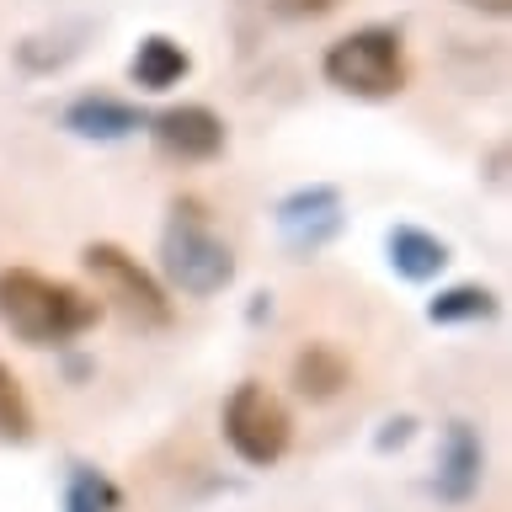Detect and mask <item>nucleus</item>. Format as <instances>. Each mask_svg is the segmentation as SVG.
I'll use <instances>...</instances> for the list:
<instances>
[{
  "label": "nucleus",
  "instance_id": "15",
  "mask_svg": "<svg viewBox=\"0 0 512 512\" xmlns=\"http://www.w3.org/2000/svg\"><path fill=\"white\" fill-rule=\"evenodd\" d=\"M27 411H22V390H16V379L0 368V432H22Z\"/></svg>",
  "mask_w": 512,
  "mask_h": 512
},
{
  "label": "nucleus",
  "instance_id": "13",
  "mask_svg": "<svg viewBox=\"0 0 512 512\" xmlns=\"http://www.w3.org/2000/svg\"><path fill=\"white\" fill-rule=\"evenodd\" d=\"M491 315H496V294H491V288H480V283L443 288V294L427 304L432 326H459V320H491Z\"/></svg>",
  "mask_w": 512,
  "mask_h": 512
},
{
  "label": "nucleus",
  "instance_id": "8",
  "mask_svg": "<svg viewBox=\"0 0 512 512\" xmlns=\"http://www.w3.org/2000/svg\"><path fill=\"white\" fill-rule=\"evenodd\" d=\"M336 214H342V198H336V187H304L294 198L278 203V224L283 235L294 240V246H320L331 230H336Z\"/></svg>",
  "mask_w": 512,
  "mask_h": 512
},
{
  "label": "nucleus",
  "instance_id": "5",
  "mask_svg": "<svg viewBox=\"0 0 512 512\" xmlns=\"http://www.w3.org/2000/svg\"><path fill=\"white\" fill-rule=\"evenodd\" d=\"M80 262H86V272L96 278V288H102V294L118 304L128 320H139V326H166V320H171V304H166V294H160V283H155L123 246L96 240V246H86V256H80Z\"/></svg>",
  "mask_w": 512,
  "mask_h": 512
},
{
  "label": "nucleus",
  "instance_id": "1",
  "mask_svg": "<svg viewBox=\"0 0 512 512\" xmlns=\"http://www.w3.org/2000/svg\"><path fill=\"white\" fill-rule=\"evenodd\" d=\"M102 304L80 294L75 283L43 278L32 267H6L0 272V326L22 336L27 347H59L70 336L91 331Z\"/></svg>",
  "mask_w": 512,
  "mask_h": 512
},
{
  "label": "nucleus",
  "instance_id": "10",
  "mask_svg": "<svg viewBox=\"0 0 512 512\" xmlns=\"http://www.w3.org/2000/svg\"><path fill=\"white\" fill-rule=\"evenodd\" d=\"M187 70H192L187 48L176 38H160V32H155V38H144L134 48V59H128V75H134V86H144V91H171Z\"/></svg>",
  "mask_w": 512,
  "mask_h": 512
},
{
  "label": "nucleus",
  "instance_id": "3",
  "mask_svg": "<svg viewBox=\"0 0 512 512\" xmlns=\"http://www.w3.org/2000/svg\"><path fill=\"white\" fill-rule=\"evenodd\" d=\"M160 256H166V278L192 299L219 294V288H230V278H235L230 246H224L203 219L182 214V208H176L171 230H166V240H160Z\"/></svg>",
  "mask_w": 512,
  "mask_h": 512
},
{
  "label": "nucleus",
  "instance_id": "11",
  "mask_svg": "<svg viewBox=\"0 0 512 512\" xmlns=\"http://www.w3.org/2000/svg\"><path fill=\"white\" fill-rule=\"evenodd\" d=\"M390 262H395L400 278L427 283V278H438V272L448 267V246L438 235L416 230V224H400V230H390Z\"/></svg>",
  "mask_w": 512,
  "mask_h": 512
},
{
  "label": "nucleus",
  "instance_id": "14",
  "mask_svg": "<svg viewBox=\"0 0 512 512\" xmlns=\"http://www.w3.org/2000/svg\"><path fill=\"white\" fill-rule=\"evenodd\" d=\"M112 507V486L102 475H91V470H80L70 480V512H107Z\"/></svg>",
  "mask_w": 512,
  "mask_h": 512
},
{
  "label": "nucleus",
  "instance_id": "9",
  "mask_svg": "<svg viewBox=\"0 0 512 512\" xmlns=\"http://www.w3.org/2000/svg\"><path fill=\"white\" fill-rule=\"evenodd\" d=\"M64 128L75 139H128L134 128H144V118L118 96H80L64 107Z\"/></svg>",
  "mask_w": 512,
  "mask_h": 512
},
{
  "label": "nucleus",
  "instance_id": "4",
  "mask_svg": "<svg viewBox=\"0 0 512 512\" xmlns=\"http://www.w3.org/2000/svg\"><path fill=\"white\" fill-rule=\"evenodd\" d=\"M288 432H294V422H288L283 400L272 390H262V384H240V390L224 400V438H230V448L246 464H256V470H267V464L283 459Z\"/></svg>",
  "mask_w": 512,
  "mask_h": 512
},
{
  "label": "nucleus",
  "instance_id": "6",
  "mask_svg": "<svg viewBox=\"0 0 512 512\" xmlns=\"http://www.w3.org/2000/svg\"><path fill=\"white\" fill-rule=\"evenodd\" d=\"M150 134H155V144H160L171 160H214V155L224 150V123H219V112H208V107H198V102L166 107L160 118H150Z\"/></svg>",
  "mask_w": 512,
  "mask_h": 512
},
{
  "label": "nucleus",
  "instance_id": "16",
  "mask_svg": "<svg viewBox=\"0 0 512 512\" xmlns=\"http://www.w3.org/2000/svg\"><path fill=\"white\" fill-rule=\"evenodd\" d=\"M459 6H470V11H486V16H507V11H512V0H459Z\"/></svg>",
  "mask_w": 512,
  "mask_h": 512
},
{
  "label": "nucleus",
  "instance_id": "7",
  "mask_svg": "<svg viewBox=\"0 0 512 512\" xmlns=\"http://www.w3.org/2000/svg\"><path fill=\"white\" fill-rule=\"evenodd\" d=\"M480 470H486V448H480L470 422H454L443 432V459H438V496L443 502H470L480 491Z\"/></svg>",
  "mask_w": 512,
  "mask_h": 512
},
{
  "label": "nucleus",
  "instance_id": "12",
  "mask_svg": "<svg viewBox=\"0 0 512 512\" xmlns=\"http://www.w3.org/2000/svg\"><path fill=\"white\" fill-rule=\"evenodd\" d=\"M347 374H352L347 358L326 342H310L294 363V384H299V395H310V400H331L347 384Z\"/></svg>",
  "mask_w": 512,
  "mask_h": 512
},
{
  "label": "nucleus",
  "instance_id": "2",
  "mask_svg": "<svg viewBox=\"0 0 512 512\" xmlns=\"http://www.w3.org/2000/svg\"><path fill=\"white\" fill-rule=\"evenodd\" d=\"M320 70H326V80L336 91L379 102V96H395L406 86V48H400L395 27H358L326 48Z\"/></svg>",
  "mask_w": 512,
  "mask_h": 512
}]
</instances>
